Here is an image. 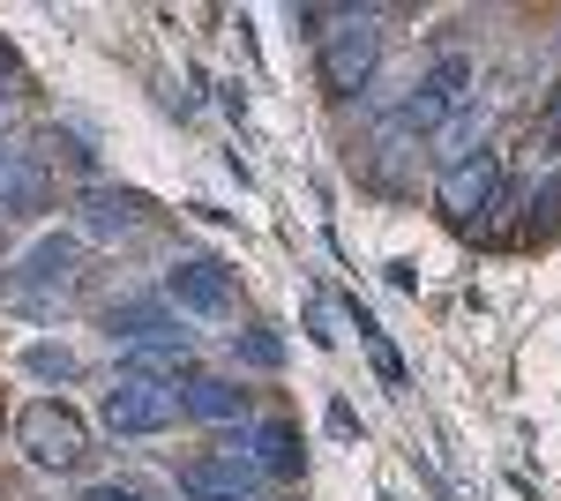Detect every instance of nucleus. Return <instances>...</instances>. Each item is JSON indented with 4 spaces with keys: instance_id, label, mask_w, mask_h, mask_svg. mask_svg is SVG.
I'll return each mask as SVG.
<instances>
[{
    "instance_id": "f257e3e1",
    "label": "nucleus",
    "mask_w": 561,
    "mask_h": 501,
    "mask_svg": "<svg viewBox=\"0 0 561 501\" xmlns=\"http://www.w3.org/2000/svg\"><path fill=\"white\" fill-rule=\"evenodd\" d=\"M83 285V240L76 232H45L15 270H0V307L15 315H60V299Z\"/></svg>"
},
{
    "instance_id": "f03ea898",
    "label": "nucleus",
    "mask_w": 561,
    "mask_h": 501,
    "mask_svg": "<svg viewBox=\"0 0 561 501\" xmlns=\"http://www.w3.org/2000/svg\"><path fill=\"white\" fill-rule=\"evenodd\" d=\"M465 105H472V60L449 53V60H434L427 76L412 83V98L397 105V121H389L382 135H389V143H397V135H442Z\"/></svg>"
},
{
    "instance_id": "7ed1b4c3",
    "label": "nucleus",
    "mask_w": 561,
    "mask_h": 501,
    "mask_svg": "<svg viewBox=\"0 0 561 501\" xmlns=\"http://www.w3.org/2000/svg\"><path fill=\"white\" fill-rule=\"evenodd\" d=\"M15 449L38 464V471H76L90 457V426L76 405H60V397H38V405H23L15 412Z\"/></svg>"
},
{
    "instance_id": "20e7f679",
    "label": "nucleus",
    "mask_w": 561,
    "mask_h": 501,
    "mask_svg": "<svg viewBox=\"0 0 561 501\" xmlns=\"http://www.w3.org/2000/svg\"><path fill=\"white\" fill-rule=\"evenodd\" d=\"M165 307L187 315V322H203V330H225L240 315V285H232V270L217 254H180L165 270Z\"/></svg>"
},
{
    "instance_id": "39448f33",
    "label": "nucleus",
    "mask_w": 561,
    "mask_h": 501,
    "mask_svg": "<svg viewBox=\"0 0 561 501\" xmlns=\"http://www.w3.org/2000/svg\"><path fill=\"white\" fill-rule=\"evenodd\" d=\"M375 68H382V15L345 8L337 31L322 38V90L330 98H359V90L375 83Z\"/></svg>"
},
{
    "instance_id": "423d86ee",
    "label": "nucleus",
    "mask_w": 561,
    "mask_h": 501,
    "mask_svg": "<svg viewBox=\"0 0 561 501\" xmlns=\"http://www.w3.org/2000/svg\"><path fill=\"white\" fill-rule=\"evenodd\" d=\"M494 203H502V166H494V150H472V158L442 166V180H434V209H442L449 225H479Z\"/></svg>"
},
{
    "instance_id": "0eeeda50",
    "label": "nucleus",
    "mask_w": 561,
    "mask_h": 501,
    "mask_svg": "<svg viewBox=\"0 0 561 501\" xmlns=\"http://www.w3.org/2000/svg\"><path fill=\"white\" fill-rule=\"evenodd\" d=\"M53 203V172H45L38 150H23V143H0V248H8V232L23 225V217H38Z\"/></svg>"
},
{
    "instance_id": "6e6552de",
    "label": "nucleus",
    "mask_w": 561,
    "mask_h": 501,
    "mask_svg": "<svg viewBox=\"0 0 561 501\" xmlns=\"http://www.w3.org/2000/svg\"><path fill=\"white\" fill-rule=\"evenodd\" d=\"M180 419V382H113L105 389V426L113 434H165Z\"/></svg>"
},
{
    "instance_id": "1a4fd4ad",
    "label": "nucleus",
    "mask_w": 561,
    "mask_h": 501,
    "mask_svg": "<svg viewBox=\"0 0 561 501\" xmlns=\"http://www.w3.org/2000/svg\"><path fill=\"white\" fill-rule=\"evenodd\" d=\"M142 217H150V203L135 187H90L76 209V240H128V232H142Z\"/></svg>"
},
{
    "instance_id": "9d476101",
    "label": "nucleus",
    "mask_w": 561,
    "mask_h": 501,
    "mask_svg": "<svg viewBox=\"0 0 561 501\" xmlns=\"http://www.w3.org/2000/svg\"><path fill=\"white\" fill-rule=\"evenodd\" d=\"M232 457L248 464L255 479H293V471H300V426H293V419H255Z\"/></svg>"
},
{
    "instance_id": "9b49d317",
    "label": "nucleus",
    "mask_w": 561,
    "mask_h": 501,
    "mask_svg": "<svg viewBox=\"0 0 561 501\" xmlns=\"http://www.w3.org/2000/svg\"><path fill=\"white\" fill-rule=\"evenodd\" d=\"M180 494L187 501H270L262 479L232 457V449H225V457H195L187 471H180Z\"/></svg>"
},
{
    "instance_id": "f8f14e48",
    "label": "nucleus",
    "mask_w": 561,
    "mask_h": 501,
    "mask_svg": "<svg viewBox=\"0 0 561 501\" xmlns=\"http://www.w3.org/2000/svg\"><path fill=\"white\" fill-rule=\"evenodd\" d=\"M105 330H113L121 352H128V344H180V315L165 307V293H135L105 315Z\"/></svg>"
},
{
    "instance_id": "ddd939ff",
    "label": "nucleus",
    "mask_w": 561,
    "mask_h": 501,
    "mask_svg": "<svg viewBox=\"0 0 561 501\" xmlns=\"http://www.w3.org/2000/svg\"><path fill=\"white\" fill-rule=\"evenodd\" d=\"M180 412H187V419H210V426H232V419H248V389H240V382H225V375H187Z\"/></svg>"
},
{
    "instance_id": "4468645a",
    "label": "nucleus",
    "mask_w": 561,
    "mask_h": 501,
    "mask_svg": "<svg viewBox=\"0 0 561 501\" xmlns=\"http://www.w3.org/2000/svg\"><path fill=\"white\" fill-rule=\"evenodd\" d=\"M121 367H128V382H180L187 375V337L180 344H128Z\"/></svg>"
},
{
    "instance_id": "2eb2a0df",
    "label": "nucleus",
    "mask_w": 561,
    "mask_h": 501,
    "mask_svg": "<svg viewBox=\"0 0 561 501\" xmlns=\"http://www.w3.org/2000/svg\"><path fill=\"white\" fill-rule=\"evenodd\" d=\"M23 367H31L38 382H68V375H76V352H68V344H45V337H38V344H23Z\"/></svg>"
},
{
    "instance_id": "dca6fc26",
    "label": "nucleus",
    "mask_w": 561,
    "mask_h": 501,
    "mask_svg": "<svg viewBox=\"0 0 561 501\" xmlns=\"http://www.w3.org/2000/svg\"><path fill=\"white\" fill-rule=\"evenodd\" d=\"M232 352H240V367H262V375L285 367V344H277L270 330H240V337H232Z\"/></svg>"
},
{
    "instance_id": "f3484780",
    "label": "nucleus",
    "mask_w": 561,
    "mask_h": 501,
    "mask_svg": "<svg viewBox=\"0 0 561 501\" xmlns=\"http://www.w3.org/2000/svg\"><path fill=\"white\" fill-rule=\"evenodd\" d=\"M359 337H367V352H375V375H382V382H404V360H397V352L382 344V330H375L367 315H359Z\"/></svg>"
},
{
    "instance_id": "a211bd4d",
    "label": "nucleus",
    "mask_w": 561,
    "mask_h": 501,
    "mask_svg": "<svg viewBox=\"0 0 561 501\" xmlns=\"http://www.w3.org/2000/svg\"><path fill=\"white\" fill-rule=\"evenodd\" d=\"M83 501H158V494L135 487V479H98V487H83Z\"/></svg>"
},
{
    "instance_id": "6ab92c4d",
    "label": "nucleus",
    "mask_w": 561,
    "mask_h": 501,
    "mask_svg": "<svg viewBox=\"0 0 561 501\" xmlns=\"http://www.w3.org/2000/svg\"><path fill=\"white\" fill-rule=\"evenodd\" d=\"M15 90H23V60L0 45V98H15Z\"/></svg>"
}]
</instances>
